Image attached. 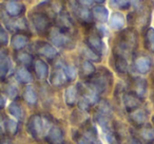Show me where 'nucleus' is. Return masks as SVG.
<instances>
[{
  "label": "nucleus",
  "instance_id": "14",
  "mask_svg": "<svg viewBox=\"0 0 154 144\" xmlns=\"http://www.w3.org/2000/svg\"><path fill=\"white\" fill-rule=\"evenodd\" d=\"M88 43H89V47L92 50H94L96 53H98L99 55H100L103 52V50H105V45H103V40H101L100 37L97 36V35H91L88 38Z\"/></svg>",
  "mask_w": 154,
  "mask_h": 144
},
{
  "label": "nucleus",
  "instance_id": "30",
  "mask_svg": "<svg viewBox=\"0 0 154 144\" xmlns=\"http://www.w3.org/2000/svg\"><path fill=\"white\" fill-rule=\"evenodd\" d=\"M9 26L11 27L12 30H16V31H24L28 29L26 21L24 20V18H18L16 20H13L12 22H10Z\"/></svg>",
  "mask_w": 154,
  "mask_h": 144
},
{
  "label": "nucleus",
  "instance_id": "8",
  "mask_svg": "<svg viewBox=\"0 0 154 144\" xmlns=\"http://www.w3.org/2000/svg\"><path fill=\"white\" fill-rule=\"evenodd\" d=\"M36 51L38 52V54L49 58V59H53V58H55L56 56H57V50H56L52 45L47 43H39Z\"/></svg>",
  "mask_w": 154,
  "mask_h": 144
},
{
  "label": "nucleus",
  "instance_id": "7",
  "mask_svg": "<svg viewBox=\"0 0 154 144\" xmlns=\"http://www.w3.org/2000/svg\"><path fill=\"white\" fill-rule=\"evenodd\" d=\"M122 102H124V105L126 107L127 110L129 111H133V110L137 109L140 105V99L139 97H137L135 93L128 92L125 93L124 98H122Z\"/></svg>",
  "mask_w": 154,
  "mask_h": 144
},
{
  "label": "nucleus",
  "instance_id": "22",
  "mask_svg": "<svg viewBox=\"0 0 154 144\" xmlns=\"http://www.w3.org/2000/svg\"><path fill=\"white\" fill-rule=\"evenodd\" d=\"M16 78L20 83H23V84H29L32 82V75L26 67H21L16 71Z\"/></svg>",
  "mask_w": 154,
  "mask_h": 144
},
{
  "label": "nucleus",
  "instance_id": "18",
  "mask_svg": "<svg viewBox=\"0 0 154 144\" xmlns=\"http://www.w3.org/2000/svg\"><path fill=\"white\" fill-rule=\"evenodd\" d=\"M29 38L23 34H16L12 38V46L15 50H21L28 45Z\"/></svg>",
  "mask_w": 154,
  "mask_h": 144
},
{
  "label": "nucleus",
  "instance_id": "38",
  "mask_svg": "<svg viewBox=\"0 0 154 144\" xmlns=\"http://www.w3.org/2000/svg\"><path fill=\"white\" fill-rule=\"evenodd\" d=\"M5 93H7L8 97L11 98V99H15L18 95V90L13 85H8V86L5 87Z\"/></svg>",
  "mask_w": 154,
  "mask_h": 144
},
{
  "label": "nucleus",
  "instance_id": "37",
  "mask_svg": "<svg viewBox=\"0 0 154 144\" xmlns=\"http://www.w3.org/2000/svg\"><path fill=\"white\" fill-rule=\"evenodd\" d=\"M130 0H111V5L114 8H118V9H125L128 8Z\"/></svg>",
  "mask_w": 154,
  "mask_h": 144
},
{
  "label": "nucleus",
  "instance_id": "29",
  "mask_svg": "<svg viewBox=\"0 0 154 144\" xmlns=\"http://www.w3.org/2000/svg\"><path fill=\"white\" fill-rule=\"evenodd\" d=\"M115 68L120 73H126L127 70H128V62H127V58L122 57V56H116Z\"/></svg>",
  "mask_w": 154,
  "mask_h": 144
},
{
  "label": "nucleus",
  "instance_id": "3",
  "mask_svg": "<svg viewBox=\"0 0 154 144\" xmlns=\"http://www.w3.org/2000/svg\"><path fill=\"white\" fill-rule=\"evenodd\" d=\"M108 74H110V73L96 74V75L91 78L88 86L91 87V88L96 91L97 93L105 92V91L107 90L108 86H109V75H108Z\"/></svg>",
  "mask_w": 154,
  "mask_h": 144
},
{
  "label": "nucleus",
  "instance_id": "1",
  "mask_svg": "<svg viewBox=\"0 0 154 144\" xmlns=\"http://www.w3.org/2000/svg\"><path fill=\"white\" fill-rule=\"evenodd\" d=\"M51 127L52 126L50 125L49 120L39 114L32 116L28 122L29 133L35 139H41L42 137H45Z\"/></svg>",
  "mask_w": 154,
  "mask_h": 144
},
{
  "label": "nucleus",
  "instance_id": "44",
  "mask_svg": "<svg viewBox=\"0 0 154 144\" xmlns=\"http://www.w3.org/2000/svg\"><path fill=\"white\" fill-rule=\"evenodd\" d=\"M3 133V127H2V125H1V123H0V136L2 135Z\"/></svg>",
  "mask_w": 154,
  "mask_h": 144
},
{
  "label": "nucleus",
  "instance_id": "32",
  "mask_svg": "<svg viewBox=\"0 0 154 144\" xmlns=\"http://www.w3.org/2000/svg\"><path fill=\"white\" fill-rule=\"evenodd\" d=\"M97 114L110 118V117H111V114H112V108H111V106H110V104L108 103V102H105V101L101 102V103L99 104Z\"/></svg>",
  "mask_w": 154,
  "mask_h": 144
},
{
  "label": "nucleus",
  "instance_id": "16",
  "mask_svg": "<svg viewBox=\"0 0 154 144\" xmlns=\"http://www.w3.org/2000/svg\"><path fill=\"white\" fill-rule=\"evenodd\" d=\"M92 15L99 22H106L108 20V17H109L108 10L105 7H101V5H97V7L93 8Z\"/></svg>",
  "mask_w": 154,
  "mask_h": 144
},
{
  "label": "nucleus",
  "instance_id": "45",
  "mask_svg": "<svg viewBox=\"0 0 154 144\" xmlns=\"http://www.w3.org/2000/svg\"><path fill=\"white\" fill-rule=\"evenodd\" d=\"M95 2H97V3H103V2H105L106 0H94Z\"/></svg>",
  "mask_w": 154,
  "mask_h": 144
},
{
  "label": "nucleus",
  "instance_id": "42",
  "mask_svg": "<svg viewBox=\"0 0 154 144\" xmlns=\"http://www.w3.org/2000/svg\"><path fill=\"white\" fill-rule=\"evenodd\" d=\"M5 99H3V97L1 94H0V109H2L3 107H5Z\"/></svg>",
  "mask_w": 154,
  "mask_h": 144
},
{
  "label": "nucleus",
  "instance_id": "31",
  "mask_svg": "<svg viewBox=\"0 0 154 144\" xmlns=\"http://www.w3.org/2000/svg\"><path fill=\"white\" fill-rule=\"evenodd\" d=\"M82 53H84L85 57L88 60H90V62H99V60H100V55H99L98 53H96L94 50L91 49L90 47L85 48Z\"/></svg>",
  "mask_w": 154,
  "mask_h": 144
},
{
  "label": "nucleus",
  "instance_id": "11",
  "mask_svg": "<svg viewBox=\"0 0 154 144\" xmlns=\"http://www.w3.org/2000/svg\"><path fill=\"white\" fill-rule=\"evenodd\" d=\"M78 101V89L76 86H69L64 91V102L66 105L74 106Z\"/></svg>",
  "mask_w": 154,
  "mask_h": 144
},
{
  "label": "nucleus",
  "instance_id": "19",
  "mask_svg": "<svg viewBox=\"0 0 154 144\" xmlns=\"http://www.w3.org/2000/svg\"><path fill=\"white\" fill-rule=\"evenodd\" d=\"M57 22L60 27V30H70L73 27V22L71 17L69 16V14L66 13H60L59 16L57 18Z\"/></svg>",
  "mask_w": 154,
  "mask_h": 144
},
{
  "label": "nucleus",
  "instance_id": "15",
  "mask_svg": "<svg viewBox=\"0 0 154 144\" xmlns=\"http://www.w3.org/2000/svg\"><path fill=\"white\" fill-rule=\"evenodd\" d=\"M151 67V60L147 57V56H139L135 60V68L138 71L139 73L145 74L150 70Z\"/></svg>",
  "mask_w": 154,
  "mask_h": 144
},
{
  "label": "nucleus",
  "instance_id": "10",
  "mask_svg": "<svg viewBox=\"0 0 154 144\" xmlns=\"http://www.w3.org/2000/svg\"><path fill=\"white\" fill-rule=\"evenodd\" d=\"M5 11L12 17H17L24 11V5L22 3L18 2V1L12 0V1H9L5 5Z\"/></svg>",
  "mask_w": 154,
  "mask_h": 144
},
{
  "label": "nucleus",
  "instance_id": "6",
  "mask_svg": "<svg viewBox=\"0 0 154 144\" xmlns=\"http://www.w3.org/2000/svg\"><path fill=\"white\" fill-rule=\"evenodd\" d=\"M45 138L50 144H64L63 131L58 126H52Z\"/></svg>",
  "mask_w": 154,
  "mask_h": 144
},
{
  "label": "nucleus",
  "instance_id": "23",
  "mask_svg": "<svg viewBox=\"0 0 154 144\" xmlns=\"http://www.w3.org/2000/svg\"><path fill=\"white\" fill-rule=\"evenodd\" d=\"M135 94L137 95V97L139 98H143V95H145L146 91H147V83H146L145 80H143V78H137L136 81H135Z\"/></svg>",
  "mask_w": 154,
  "mask_h": 144
},
{
  "label": "nucleus",
  "instance_id": "26",
  "mask_svg": "<svg viewBox=\"0 0 154 144\" xmlns=\"http://www.w3.org/2000/svg\"><path fill=\"white\" fill-rule=\"evenodd\" d=\"M10 67H11V64H10L9 58L7 56L0 58V80H3L8 75Z\"/></svg>",
  "mask_w": 154,
  "mask_h": 144
},
{
  "label": "nucleus",
  "instance_id": "4",
  "mask_svg": "<svg viewBox=\"0 0 154 144\" xmlns=\"http://www.w3.org/2000/svg\"><path fill=\"white\" fill-rule=\"evenodd\" d=\"M31 20L35 30L38 33H45L50 28V19L43 13H33L31 15Z\"/></svg>",
  "mask_w": 154,
  "mask_h": 144
},
{
  "label": "nucleus",
  "instance_id": "21",
  "mask_svg": "<svg viewBox=\"0 0 154 144\" xmlns=\"http://www.w3.org/2000/svg\"><path fill=\"white\" fill-rule=\"evenodd\" d=\"M23 99L29 105H35L37 103V93L32 86H26L23 92Z\"/></svg>",
  "mask_w": 154,
  "mask_h": 144
},
{
  "label": "nucleus",
  "instance_id": "34",
  "mask_svg": "<svg viewBox=\"0 0 154 144\" xmlns=\"http://www.w3.org/2000/svg\"><path fill=\"white\" fill-rule=\"evenodd\" d=\"M62 69H63L64 73H66V78H68V81H73L76 78L77 71L73 66H71V65H64V66L62 67Z\"/></svg>",
  "mask_w": 154,
  "mask_h": 144
},
{
  "label": "nucleus",
  "instance_id": "35",
  "mask_svg": "<svg viewBox=\"0 0 154 144\" xmlns=\"http://www.w3.org/2000/svg\"><path fill=\"white\" fill-rule=\"evenodd\" d=\"M78 17L85 22H89L91 21V18H92V14L89 11L88 9H85V8H82V9L78 10Z\"/></svg>",
  "mask_w": 154,
  "mask_h": 144
},
{
  "label": "nucleus",
  "instance_id": "13",
  "mask_svg": "<svg viewBox=\"0 0 154 144\" xmlns=\"http://www.w3.org/2000/svg\"><path fill=\"white\" fill-rule=\"evenodd\" d=\"M66 81H68V78H66V73H64V71L62 68L56 69L51 76V83L54 86H57V87H60V86H62V85H64L66 83Z\"/></svg>",
  "mask_w": 154,
  "mask_h": 144
},
{
  "label": "nucleus",
  "instance_id": "40",
  "mask_svg": "<svg viewBox=\"0 0 154 144\" xmlns=\"http://www.w3.org/2000/svg\"><path fill=\"white\" fill-rule=\"evenodd\" d=\"M76 141H77V144H94L93 141L91 139H89L88 137L84 135H80L76 138Z\"/></svg>",
  "mask_w": 154,
  "mask_h": 144
},
{
  "label": "nucleus",
  "instance_id": "39",
  "mask_svg": "<svg viewBox=\"0 0 154 144\" xmlns=\"http://www.w3.org/2000/svg\"><path fill=\"white\" fill-rule=\"evenodd\" d=\"M78 107L80 108L82 110H88L89 108L91 107V104L86 98H80L79 101H78Z\"/></svg>",
  "mask_w": 154,
  "mask_h": 144
},
{
  "label": "nucleus",
  "instance_id": "46",
  "mask_svg": "<svg viewBox=\"0 0 154 144\" xmlns=\"http://www.w3.org/2000/svg\"><path fill=\"white\" fill-rule=\"evenodd\" d=\"M5 54H3V53H2V52H0V58H2V57H5Z\"/></svg>",
  "mask_w": 154,
  "mask_h": 144
},
{
  "label": "nucleus",
  "instance_id": "12",
  "mask_svg": "<svg viewBox=\"0 0 154 144\" xmlns=\"http://www.w3.org/2000/svg\"><path fill=\"white\" fill-rule=\"evenodd\" d=\"M148 119V114L147 112L143 109H140V108H137V109L131 111L130 114V120L132 121V123H134L135 125H143L146 122H147Z\"/></svg>",
  "mask_w": 154,
  "mask_h": 144
},
{
  "label": "nucleus",
  "instance_id": "28",
  "mask_svg": "<svg viewBox=\"0 0 154 144\" xmlns=\"http://www.w3.org/2000/svg\"><path fill=\"white\" fill-rule=\"evenodd\" d=\"M140 136L146 142H151L154 141V128L152 126H145L140 131Z\"/></svg>",
  "mask_w": 154,
  "mask_h": 144
},
{
  "label": "nucleus",
  "instance_id": "9",
  "mask_svg": "<svg viewBox=\"0 0 154 144\" xmlns=\"http://www.w3.org/2000/svg\"><path fill=\"white\" fill-rule=\"evenodd\" d=\"M34 70L39 80H45L49 74V67L42 59H36L34 62Z\"/></svg>",
  "mask_w": 154,
  "mask_h": 144
},
{
  "label": "nucleus",
  "instance_id": "33",
  "mask_svg": "<svg viewBox=\"0 0 154 144\" xmlns=\"http://www.w3.org/2000/svg\"><path fill=\"white\" fill-rule=\"evenodd\" d=\"M5 127H7V130L11 135H15L18 131V123L14 119H8L5 121Z\"/></svg>",
  "mask_w": 154,
  "mask_h": 144
},
{
  "label": "nucleus",
  "instance_id": "24",
  "mask_svg": "<svg viewBox=\"0 0 154 144\" xmlns=\"http://www.w3.org/2000/svg\"><path fill=\"white\" fill-rule=\"evenodd\" d=\"M16 58H17L18 62L21 64L23 67L31 66L33 62V56L28 52H19L17 54V56H16Z\"/></svg>",
  "mask_w": 154,
  "mask_h": 144
},
{
  "label": "nucleus",
  "instance_id": "2",
  "mask_svg": "<svg viewBox=\"0 0 154 144\" xmlns=\"http://www.w3.org/2000/svg\"><path fill=\"white\" fill-rule=\"evenodd\" d=\"M135 47H136V35L132 31H127L116 47V54H117L116 56L127 58L132 53Z\"/></svg>",
  "mask_w": 154,
  "mask_h": 144
},
{
  "label": "nucleus",
  "instance_id": "17",
  "mask_svg": "<svg viewBox=\"0 0 154 144\" xmlns=\"http://www.w3.org/2000/svg\"><path fill=\"white\" fill-rule=\"evenodd\" d=\"M125 26V17L122 14L115 12L110 17V27L114 30H119Z\"/></svg>",
  "mask_w": 154,
  "mask_h": 144
},
{
  "label": "nucleus",
  "instance_id": "36",
  "mask_svg": "<svg viewBox=\"0 0 154 144\" xmlns=\"http://www.w3.org/2000/svg\"><path fill=\"white\" fill-rule=\"evenodd\" d=\"M8 43H9V34L0 24V45L5 46L8 45Z\"/></svg>",
  "mask_w": 154,
  "mask_h": 144
},
{
  "label": "nucleus",
  "instance_id": "20",
  "mask_svg": "<svg viewBox=\"0 0 154 144\" xmlns=\"http://www.w3.org/2000/svg\"><path fill=\"white\" fill-rule=\"evenodd\" d=\"M95 73V67L90 60H84L80 66V74L84 78H90Z\"/></svg>",
  "mask_w": 154,
  "mask_h": 144
},
{
  "label": "nucleus",
  "instance_id": "27",
  "mask_svg": "<svg viewBox=\"0 0 154 144\" xmlns=\"http://www.w3.org/2000/svg\"><path fill=\"white\" fill-rule=\"evenodd\" d=\"M9 112L12 117H14L15 119H21L22 116H23V111H22L21 106L18 103H11L9 105Z\"/></svg>",
  "mask_w": 154,
  "mask_h": 144
},
{
  "label": "nucleus",
  "instance_id": "41",
  "mask_svg": "<svg viewBox=\"0 0 154 144\" xmlns=\"http://www.w3.org/2000/svg\"><path fill=\"white\" fill-rule=\"evenodd\" d=\"M93 0H78V3H79L82 7H90L92 5Z\"/></svg>",
  "mask_w": 154,
  "mask_h": 144
},
{
  "label": "nucleus",
  "instance_id": "5",
  "mask_svg": "<svg viewBox=\"0 0 154 144\" xmlns=\"http://www.w3.org/2000/svg\"><path fill=\"white\" fill-rule=\"evenodd\" d=\"M50 39H51L52 43L56 47H66L68 43H70V38L66 36V34H64L63 31L60 29L54 28L50 32Z\"/></svg>",
  "mask_w": 154,
  "mask_h": 144
},
{
  "label": "nucleus",
  "instance_id": "25",
  "mask_svg": "<svg viewBox=\"0 0 154 144\" xmlns=\"http://www.w3.org/2000/svg\"><path fill=\"white\" fill-rule=\"evenodd\" d=\"M145 43H146V48L150 52H153L154 53V29L150 28L146 32Z\"/></svg>",
  "mask_w": 154,
  "mask_h": 144
},
{
  "label": "nucleus",
  "instance_id": "43",
  "mask_svg": "<svg viewBox=\"0 0 154 144\" xmlns=\"http://www.w3.org/2000/svg\"><path fill=\"white\" fill-rule=\"evenodd\" d=\"M129 144H141V143H140V142H139L137 139H132V140L130 141V143H129Z\"/></svg>",
  "mask_w": 154,
  "mask_h": 144
}]
</instances>
